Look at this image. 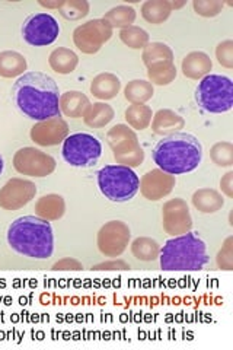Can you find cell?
I'll use <instances>...</instances> for the list:
<instances>
[{"mask_svg": "<svg viewBox=\"0 0 233 350\" xmlns=\"http://www.w3.org/2000/svg\"><path fill=\"white\" fill-rule=\"evenodd\" d=\"M12 96L19 111L34 122L61 117L59 85L47 73H24L14 83Z\"/></svg>", "mask_w": 233, "mask_h": 350, "instance_id": "6da1fadb", "label": "cell"}, {"mask_svg": "<svg viewBox=\"0 0 233 350\" xmlns=\"http://www.w3.org/2000/svg\"><path fill=\"white\" fill-rule=\"evenodd\" d=\"M6 239L15 253L34 260H47L54 253L53 226L38 216H20L9 225Z\"/></svg>", "mask_w": 233, "mask_h": 350, "instance_id": "7a4b0ae2", "label": "cell"}, {"mask_svg": "<svg viewBox=\"0 0 233 350\" xmlns=\"http://www.w3.org/2000/svg\"><path fill=\"white\" fill-rule=\"evenodd\" d=\"M152 157L158 168L171 175H181L198 168L203 159V145L194 135L178 131L162 137Z\"/></svg>", "mask_w": 233, "mask_h": 350, "instance_id": "3957f363", "label": "cell"}, {"mask_svg": "<svg viewBox=\"0 0 233 350\" xmlns=\"http://www.w3.org/2000/svg\"><path fill=\"white\" fill-rule=\"evenodd\" d=\"M161 269L166 271H200L210 262L204 241L191 231L172 237L161 248Z\"/></svg>", "mask_w": 233, "mask_h": 350, "instance_id": "277c9868", "label": "cell"}, {"mask_svg": "<svg viewBox=\"0 0 233 350\" xmlns=\"http://www.w3.org/2000/svg\"><path fill=\"white\" fill-rule=\"evenodd\" d=\"M98 187L109 202L126 203L139 193L140 178L133 168L107 165L98 172Z\"/></svg>", "mask_w": 233, "mask_h": 350, "instance_id": "5b68a950", "label": "cell"}, {"mask_svg": "<svg viewBox=\"0 0 233 350\" xmlns=\"http://www.w3.org/2000/svg\"><path fill=\"white\" fill-rule=\"evenodd\" d=\"M194 98L207 113H228L233 107V82L223 75H207L200 81Z\"/></svg>", "mask_w": 233, "mask_h": 350, "instance_id": "8992f818", "label": "cell"}, {"mask_svg": "<svg viewBox=\"0 0 233 350\" xmlns=\"http://www.w3.org/2000/svg\"><path fill=\"white\" fill-rule=\"evenodd\" d=\"M107 144L113 150V157L118 165L136 168L143 163L144 150L140 146L136 131L127 124L111 127L107 133Z\"/></svg>", "mask_w": 233, "mask_h": 350, "instance_id": "52a82bcc", "label": "cell"}, {"mask_svg": "<svg viewBox=\"0 0 233 350\" xmlns=\"http://www.w3.org/2000/svg\"><path fill=\"white\" fill-rule=\"evenodd\" d=\"M63 159L74 168H91L102 155V145L94 135L74 133L63 142Z\"/></svg>", "mask_w": 233, "mask_h": 350, "instance_id": "ba28073f", "label": "cell"}, {"mask_svg": "<svg viewBox=\"0 0 233 350\" xmlns=\"http://www.w3.org/2000/svg\"><path fill=\"white\" fill-rule=\"evenodd\" d=\"M60 25L53 15L41 12L29 15L22 27V37L32 47H47L59 38Z\"/></svg>", "mask_w": 233, "mask_h": 350, "instance_id": "9c48e42d", "label": "cell"}, {"mask_svg": "<svg viewBox=\"0 0 233 350\" xmlns=\"http://www.w3.org/2000/svg\"><path fill=\"white\" fill-rule=\"evenodd\" d=\"M55 167H57V162L51 155L32 146L19 149L14 157V168L27 177H47L55 171Z\"/></svg>", "mask_w": 233, "mask_h": 350, "instance_id": "30bf717a", "label": "cell"}, {"mask_svg": "<svg viewBox=\"0 0 233 350\" xmlns=\"http://www.w3.org/2000/svg\"><path fill=\"white\" fill-rule=\"evenodd\" d=\"M131 231L123 221H109L101 226L96 235V245L105 257H120L127 250Z\"/></svg>", "mask_w": 233, "mask_h": 350, "instance_id": "8fae6325", "label": "cell"}, {"mask_svg": "<svg viewBox=\"0 0 233 350\" xmlns=\"http://www.w3.org/2000/svg\"><path fill=\"white\" fill-rule=\"evenodd\" d=\"M113 32L104 19H91L73 31V42L82 53L96 54L111 40Z\"/></svg>", "mask_w": 233, "mask_h": 350, "instance_id": "7c38bea8", "label": "cell"}, {"mask_svg": "<svg viewBox=\"0 0 233 350\" xmlns=\"http://www.w3.org/2000/svg\"><path fill=\"white\" fill-rule=\"evenodd\" d=\"M162 225L166 234L180 237L193 229V216L187 202L175 197L166 202L162 207Z\"/></svg>", "mask_w": 233, "mask_h": 350, "instance_id": "4fadbf2b", "label": "cell"}, {"mask_svg": "<svg viewBox=\"0 0 233 350\" xmlns=\"http://www.w3.org/2000/svg\"><path fill=\"white\" fill-rule=\"evenodd\" d=\"M37 185L25 178H10L0 189V207L5 211H19L36 199Z\"/></svg>", "mask_w": 233, "mask_h": 350, "instance_id": "5bb4252c", "label": "cell"}, {"mask_svg": "<svg viewBox=\"0 0 233 350\" xmlns=\"http://www.w3.org/2000/svg\"><path fill=\"white\" fill-rule=\"evenodd\" d=\"M69 124L61 117H53L44 122H37L31 127V140L38 146H57L69 136Z\"/></svg>", "mask_w": 233, "mask_h": 350, "instance_id": "9a60e30c", "label": "cell"}, {"mask_svg": "<svg viewBox=\"0 0 233 350\" xmlns=\"http://www.w3.org/2000/svg\"><path fill=\"white\" fill-rule=\"evenodd\" d=\"M176 185L175 175L162 171L161 168H154L148 171L140 178V193L144 199L150 202H158L169 196Z\"/></svg>", "mask_w": 233, "mask_h": 350, "instance_id": "2e32d148", "label": "cell"}, {"mask_svg": "<svg viewBox=\"0 0 233 350\" xmlns=\"http://www.w3.org/2000/svg\"><path fill=\"white\" fill-rule=\"evenodd\" d=\"M150 124L154 135L165 137L181 131L185 127V120L182 116L175 113L174 109L162 108L153 114Z\"/></svg>", "mask_w": 233, "mask_h": 350, "instance_id": "e0dca14e", "label": "cell"}, {"mask_svg": "<svg viewBox=\"0 0 233 350\" xmlns=\"http://www.w3.org/2000/svg\"><path fill=\"white\" fill-rule=\"evenodd\" d=\"M213 69V62L204 51H191L182 59L181 70L185 78L202 81Z\"/></svg>", "mask_w": 233, "mask_h": 350, "instance_id": "ac0fdd59", "label": "cell"}, {"mask_svg": "<svg viewBox=\"0 0 233 350\" xmlns=\"http://www.w3.org/2000/svg\"><path fill=\"white\" fill-rule=\"evenodd\" d=\"M91 94L101 101H109L121 91V81L117 75L104 72L96 75L91 82Z\"/></svg>", "mask_w": 233, "mask_h": 350, "instance_id": "d6986e66", "label": "cell"}, {"mask_svg": "<svg viewBox=\"0 0 233 350\" xmlns=\"http://www.w3.org/2000/svg\"><path fill=\"white\" fill-rule=\"evenodd\" d=\"M36 216L46 219L49 222H54L61 219L66 213V202L60 194H46L40 197L36 203Z\"/></svg>", "mask_w": 233, "mask_h": 350, "instance_id": "ffe728a7", "label": "cell"}, {"mask_svg": "<svg viewBox=\"0 0 233 350\" xmlns=\"http://www.w3.org/2000/svg\"><path fill=\"white\" fill-rule=\"evenodd\" d=\"M28 62L18 51L6 50L0 53V78L14 79L27 73Z\"/></svg>", "mask_w": 233, "mask_h": 350, "instance_id": "44dd1931", "label": "cell"}, {"mask_svg": "<svg viewBox=\"0 0 233 350\" xmlns=\"http://www.w3.org/2000/svg\"><path fill=\"white\" fill-rule=\"evenodd\" d=\"M90 105V98L81 91H68L60 95V111L66 117L81 118Z\"/></svg>", "mask_w": 233, "mask_h": 350, "instance_id": "7402d4cb", "label": "cell"}, {"mask_svg": "<svg viewBox=\"0 0 233 350\" xmlns=\"http://www.w3.org/2000/svg\"><path fill=\"white\" fill-rule=\"evenodd\" d=\"M191 200L195 209L206 215H213L225 206L223 196L215 189H198Z\"/></svg>", "mask_w": 233, "mask_h": 350, "instance_id": "603a6c76", "label": "cell"}, {"mask_svg": "<svg viewBox=\"0 0 233 350\" xmlns=\"http://www.w3.org/2000/svg\"><path fill=\"white\" fill-rule=\"evenodd\" d=\"M50 68L59 75H70L76 70L77 64H79V56L66 47H59L51 51L49 57Z\"/></svg>", "mask_w": 233, "mask_h": 350, "instance_id": "cb8c5ba5", "label": "cell"}, {"mask_svg": "<svg viewBox=\"0 0 233 350\" xmlns=\"http://www.w3.org/2000/svg\"><path fill=\"white\" fill-rule=\"evenodd\" d=\"M115 117L114 108L107 103H94L83 114V122L91 129H102L113 122Z\"/></svg>", "mask_w": 233, "mask_h": 350, "instance_id": "d4e9b609", "label": "cell"}, {"mask_svg": "<svg viewBox=\"0 0 233 350\" xmlns=\"http://www.w3.org/2000/svg\"><path fill=\"white\" fill-rule=\"evenodd\" d=\"M141 16L143 19L153 25H161L165 21H168L172 10L168 0H146L141 5Z\"/></svg>", "mask_w": 233, "mask_h": 350, "instance_id": "484cf974", "label": "cell"}, {"mask_svg": "<svg viewBox=\"0 0 233 350\" xmlns=\"http://www.w3.org/2000/svg\"><path fill=\"white\" fill-rule=\"evenodd\" d=\"M127 126L133 130H146L153 118L152 108L146 104H130L124 111Z\"/></svg>", "mask_w": 233, "mask_h": 350, "instance_id": "4316f807", "label": "cell"}, {"mask_svg": "<svg viewBox=\"0 0 233 350\" xmlns=\"http://www.w3.org/2000/svg\"><path fill=\"white\" fill-rule=\"evenodd\" d=\"M136 18H137V14H136L135 8H131L128 5H118L113 9H109L102 19L113 29H115V28L124 29V28L131 27L133 24H135Z\"/></svg>", "mask_w": 233, "mask_h": 350, "instance_id": "83f0119b", "label": "cell"}, {"mask_svg": "<svg viewBox=\"0 0 233 350\" xmlns=\"http://www.w3.org/2000/svg\"><path fill=\"white\" fill-rule=\"evenodd\" d=\"M175 56L172 49L165 42H149L146 47L143 49V54H141V60L144 63L146 68L158 63H166V62H174Z\"/></svg>", "mask_w": 233, "mask_h": 350, "instance_id": "f1b7e54d", "label": "cell"}, {"mask_svg": "<svg viewBox=\"0 0 233 350\" xmlns=\"http://www.w3.org/2000/svg\"><path fill=\"white\" fill-rule=\"evenodd\" d=\"M154 95V88L149 81L135 79L124 88V96L130 104H146Z\"/></svg>", "mask_w": 233, "mask_h": 350, "instance_id": "f546056e", "label": "cell"}, {"mask_svg": "<svg viewBox=\"0 0 233 350\" xmlns=\"http://www.w3.org/2000/svg\"><path fill=\"white\" fill-rule=\"evenodd\" d=\"M131 254L140 261H154L159 258L161 245L150 237H139L131 243Z\"/></svg>", "mask_w": 233, "mask_h": 350, "instance_id": "4dcf8cb0", "label": "cell"}, {"mask_svg": "<svg viewBox=\"0 0 233 350\" xmlns=\"http://www.w3.org/2000/svg\"><path fill=\"white\" fill-rule=\"evenodd\" d=\"M176 75H178V72H176L174 62L158 63L148 68V78L152 85L168 86L175 81Z\"/></svg>", "mask_w": 233, "mask_h": 350, "instance_id": "1f68e13d", "label": "cell"}, {"mask_svg": "<svg viewBox=\"0 0 233 350\" xmlns=\"http://www.w3.org/2000/svg\"><path fill=\"white\" fill-rule=\"evenodd\" d=\"M120 40L123 41L127 47L133 50L144 49L150 42V37L146 29L137 25H131L120 31Z\"/></svg>", "mask_w": 233, "mask_h": 350, "instance_id": "d6a6232c", "label": "cell"}, {"mask_svg": "<svg viewBox=\"0 0 233 350\" xmlns=\"http://www.w3.org/2000/svg\"><path fill=\"white\" fill-rule=\"evenodd\" d=\"M90 10L91 5L87 0H64L59 12L66 21H79L90 15Z\"/></svg>", "mask_w": 233, "mask_h": 350, "instance_id": "836d02e7", "label": "cell"}, {"mask_svg": "<svg viewBox=\"0 0 233 350\" xmlns=\"http://www.w3.org/2000/svg\"><path fill=\"white\" fill-rule=\"evenodd\" d=\"M210 159L220 168H230L233 165V145L230 142H217L210 149Z\"/></svg>", "mask_w": 233, "mask_h": 350, "instance_id": "e575fe53", "label": "cell"}, {"mask_svg": "<svg viewBox=\"0 0 233 350\" xmlns=\"http://www.w3.org/2000/svg\"><path fill=\"white\" fill-rule=\"evenodd\" d=\"M225 3L221 0H194L193 8L195 14L203 18H215L223 10Z\"/></svg>", "mask_w": 233, "mask_h": 350, "instance_id": "d590c367", "label": "cell"}, {"mask_svg": "<svg viewBox=\"0 0 233 350\" xmlns=\"http://www.w3.org/2000/svg\"><path fill=\"white\" fill-rule=\"evenodd\" d=\"M216 262L220 270H233V237H228L217 253Z\"/></svg>", "mask_w": 233, "mask_h": 350, "instance_id": "8d00e7d4", "label": "cell"}, {"mask_svg": "<svg viewBox=\"0 0 233 350\" xmlns=\"http://www.w3.org/2000/svg\"><path fill=\"white\" fill-rule=\"evenodd\" d=\"M216 59L220 66L226 69H233V41L225 40L216 47Z\"/></svg>", "mask_w": 233, "mask_h": 350, "instance_id": "74e56055", "label": "cell"}, {"mask_svg": "<svg viewBox=\"0 0 233 350\" xmlns=\"http://www.w3.org/2000/svg\"><path fill=\"white\" fill-rule=\"evenodd\" d=\"M51 269L55 271H81L83 270V265L79 260H76L73 257H66L55 261Z\"/></svg>", "mask_w": 233, "mask_h": 350, "instance_id": "f35d334b", "label": "cell"}, {"mask_svg": "<svg viewBox=\"0 0 233 350\" xmlns=\"http://www.w3.org/2000/svg\"><path fill=\"white\" fill-rule=\"evenodd\" d=\"M130 265L127 261L121 260V258H111L108 261H102L99 265L92 266V270L96 271H114V270H128Z\"/></svg>", "mask_w": 233, "mask_h": 350, "instance_id": "ab89813d", "label": "cell"}, {"mask_svg": "<svg viewBox=\"0 0 233 350\" xmlns=\"http://www.w3.org/2000/svg\"><path fill=\"white\" fill-rule=\"evenodd\" d=\"M220 190L229 199H233V171L226 172L220 180Z\"/></svg>", "mask_w": 233, "mask_h": 350, "instance_id": "60d3db41", "label": "cell"}, {"mask_svg": "<svg viewBox=\"0 0 233 350\" xmlns=\"http://www.w3.org/2000/svg\"><path fill=\"white\" fill-rule=\"evenodd\" d=\"M64 0H38V5L47 9H60L63 6Z\"/></svg>", "mask_w": 233, "mask_h": 350, "instance_id": "b9f144b4", "label": "cell"}, {"mask_svg": "<svg viewBox=\"0 0 233 350\" xmlns=\"http://www.w3.org/2000/svg\"><path fill=\"white\" fill-rule=\"evenodd\" d=\"M169 2V6H171V10L174 12V10H178L181 8H184L187 5L185 0H168Z\"/></svg>", "mask_w": 233, "mask_h": 350, "instance_id": "7bdbcfd3", "label": "cell"}, {"mask_svg": "<svg viewBox=\"0 0 233 350\" xmlns=\"http://www.w3.org/2000/svg\"><path fill=\"white\" fill-rule=\"evenodd\" d=\"M3 170H5V161H3V157L0 155V175H2Z\"/></svg>", "mask_w": 233, "mask_h": 350, "instance_id": "ee69618b", "label": "cell"}]
</instances>
